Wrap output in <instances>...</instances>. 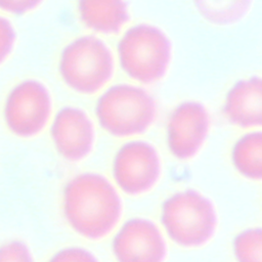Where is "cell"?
<instances>
[{
    "label": "cell",
    "instance_id": "7a4b0ae2",
    "mask_svg": "<svg viewBox=\"0 0 262 262\" xmlns=\"http://www.w3.org/2000/svg\"><path fill=\"white\" fill-rule=\"evenodd\" d=\"M57 68L68 88L79 94H93L112 79L114 57L101 39L80 36L62 48Z\"/></svg>",
    "mask_w": 262,
    "mask_h": 262
},
{
    "label": "cell",
    "instance_id": "9a60e30c",
    "mask_svg": "<svg viewBox=\"0 0 262 262\" xmlns=\"http://www.w3.org/2000/svg\"><path fill=\"white\" fill-rule=\"evenodd\" d=\"M237 262H262V227H251L235 235L232 243Z\"/></svg>",
    "mask_w": 262,
    "mask_h": 262
},
{
    "label": "cell",
    "instance_id": "e0dca14e",
    "mask_svg": "<svg viewBox=\"0 0 262 262\" xmlns=\"http://www.w3.org/2000/svg\"><path fill=\"white\" fill-rule=\"evenodd\" d=\"M16 41V33L11 21L0 14V66L11 54Z\"/></svg>",
    "mask_w": 262,
    "mask_h": 262
},
{
    "label": "cell",
    "instance_id": "d6986e66",
    "mask_svg": "<svg viewBox=\"0 0 262 262\" xmlns=\"http://www.w3.org/2000/svg\"><path fill=\"white\" fill-rule=\"evenodd\" d=\"M44 0H0V10L13 14L24 15L37 9Z\"/></svg>",
    "mask_w": 262,
    "mask_h": 262
},
{
    "label": "cell",
    "instance_id": "3957f363",
    "mask_svg": "<svg viewBox=\"0 0 262 262\" xmlns=\"http://www.w3.org/2000/svg\"><path fill=\"white\" fill-rule=\"evenodd\" d=\"M95 115L105 132L116 137H128L141 134L149 128L157 116V105L143 88L118 84L99 96Z\"/></svg>",
    "mask_w": 262,
    "mask_h": 262
},
{
    "label": "cell",
    "instance_id": "6da1fadb",
    "mask_svg": "<svg viewBox=\"0 0 262 262\" xmlns=\"http://www.w3.org/2000/svg\"><path fill=\"white\" fill-rule=\"evenodd\" d=\"M122 202L102 175L85 172L73 177L63 189V214L72 229L88 239L107 235L120 220Z\"/></svg>",
    "mask_w": 262,
    "mask_h": 262
},
{
    "label": "cell",
    "instance_id": "4fadbf2b",
    "mask_svg": "<svg viewBox=\"0 0 262 262\" xmlns=\"http://www.w3.org/2000/svg\"><path fill=\"white\" fill-rule=\"evenodd\" d=\"M231 161L235 170L250 180H262V131L242 136L233 145Z\"/></svg>",
    "mask_w": 262,
    "mask_h": 262
},
{
    "label": "cell",
    "instance_id": "ba28073f",
    "mask_svg": "<svg viewBox=\"0 0 262 262\" xmlns=\"http://www.w3.org/2000/svg\"><path fill=\"white\" fill-rule=\"evenodd\" d=\"M210 128L206 107L198 101H184L170 114L167 123V145L179 160L194 157L203 146Z\"/></svg>",
    "mask_w": 262,
    "mask_h": 262
},
{
    "label": "cell",
    "instance_id": "ac0fdd59",
    "mask_svg": "<svg viewBox=\"0 0 262 262\" xmlns=\"http://www.w3.org/2000/svg\"><path fill=\"white\" fill-rule=\"evenodd\" d=\"M48 262H99L95 255L81 247H67L56 252Z\"/></svg>",
    "mask_w": 262,
    "mask_h": 262
},
{
    "label": "cell",
    "instance_id": "2e32d148",
    "mask_svg": "<svg viewBox=\"0 0 262 262\" xmlns=\"http://www.w3.org/2000/svg\"><path fill=\"white\" fill-rule=\"evenodd\" d=\"M0 262H34V258L24 242L11 241L0 246Z\"/></svg>",
    "mask_w": 262,
    "mask_h": 262
},
{
    "label": "cell",
    "instance_id": "277c9868",
    "mask_svg": "<svg viewBox=\"0 0 262 262\" xmlns=\"http://www.w3.org/2000/svg\"><path fill=\"white\" fill-rule=\"evenodd\" d=\"M162 225L175 244L184 248L205 245L214 234L217 215L212 202L193 189L170 195L162 205Z\"/></svg>",
    "mask_w": 262,
    "mask_h": 262
},
{
    "label": "cell",
    "instance_id": "30bf717a",
    "mask_svg": "<svg viewBox=\"0 0 262 262\" xmlns=\"http://www.w3.org/2000/svg\"><path fill=\"white\" fill-rule=\"evenodd\" d=\"M50 136L61 158L69 162H78L91 152L95 130L86 112L77 106L67 105L53 117Z\"/></svg>",
    "mask_w": 262,
    "mask_h": 262
},
{
    "label": "cell",
    "instance_id": "5b68a950",
    "mask_svg": "<svg viewBox=\"0 0 262 262\" xmlns=\"http://www.w3.org/2000/svg\"><path fill=\"white\" fill-rule=\"evenodd\" d=\"M122 70L133 80L150 84L160 81L169 67L172 46L159 28L139 24L130 28L118 43Z\"/></svg>",
    "mask_w": 262,
    "mask_h": 262
},
{
    "label": "cell",
    "instance_id": "5bb4252c",
    "mask_svg": "<svg viewBox=\"0 0 262 262\" xmlns=\"http://www.w3.org/2000/svg\"><path fill=\"white\" fill-rule=\"evenodd\" d=\"M253 0H193L201 16L215 26L237 23L249 11Z\"/></svg>",
    "mask_w": 262,
    "mask_h": 262
},
{
    "label": "cell",
    "instance_id": "7c38bea8",
    "mask_svg": "<svg viewBox=\"0 0 262 262\" xmlns=\"http://www.w3.org/2000/svg\"><path fill=\"white\" fill-rule=\"evenodd\" d=\"M77 11L87 29L104 35L118 33L129 20L124 0H78Z\"/></svg>",
    "mask_w": 262,
    "mask_h": 262
},
{
    "label": "cell",
    "instance_id": "8992f818",
    "mask_svg": "<svg viewBox=\"0 0 262 262\" xmlns=\"http://www.w3.org/2000/svg\"><path fill=\"white\" fill-rule=\"evenodd\" d=\"M52 113L50 91L39 80L26 79L8 92L3 118L8 130L17 137L31 138L47 125Z\"/></svg>",
    "mask_w": 262,
    "mask_h": 262
},
{
    "label": "cell",
    "instance_id": "8fae6325",
    "mask_svg": "<svg viewBox=\"0 0 262 262\" xmlns=\"http://www.w3.org/2000/svg\"><path fill=\"white\" fill-rule=\"evenodd\" d=\"M223 113L238 127H262V78L237 81L225 96Z\"/></svg>",
    "mask_w": 262,
    "mask_h": 262
},
{
    "label": "cell",
    "instance_id": "9c48e42d",
    "mask_svg": "<svg viewBox=\"0 0 262 262\" xmlns=\"http://www.w3.org/2000/svg\"><path fill=\"white\" fill-rule=\"evenodd\" d=\"M112 249L117 262H163L167 254L160 229L145 218L126 221L116 233Z\"/></svg>",
    "mask_w": 262,
    "mask_h": 262
},
{
    "label": "cell",
    "instance_id": "52a82bcc",
    "mask_svg": "<svg viewBox=\"0 0 262 262\" xmlns=\"http://www.w3.org/2000/svg\"><path fill=\"white\" fill-rule=\"evenodd\" d=\"M161 174V160L149 143L133 140L123 144L115 155L113 176L122 191L138 195L149 190Z\"/></svg>",
    "mask_w": 262,
    "mask_h": 262
}]
</instances>
